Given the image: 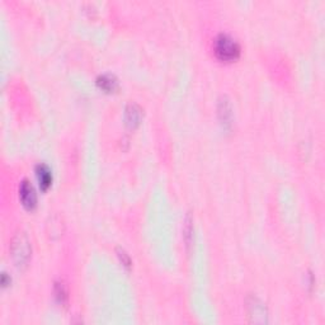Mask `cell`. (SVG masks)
Instances as JSON below:
<instances>
[{
  "instance_id": "obj_1",
  "label": "cell",
  "mask_w": 325,
  "mask_h": 325,
  "mask_svg": "<svg viewBox=\"0 0 325 325\" xmlns=\"http://www.w3.org/2000/svg\"><path fill=\"white\" fill-rule=\"evenodd\" d=\"M214 52L219 60L230 63L240 56V45L227 33H220L214 41Z\"/></svg>"
},
{
  "instance_id": "obj_2",
  "label": "cell",
  "mask_w": 325,
  "mask_h": 325,
  "mask_svg": "<svg viewBox=\"0 0 325 325\" xmlns=\"http://www.w3.org/2000/svg\"><path fill=\"white\" fill-rule=\"evenodd\" d=\"M12 253L17 265H23L28 262L31 257V244L28 238L23 232L18 234L13 239Z\"/></svg>"
},
{
  "instance_id": "obj_3",
  "label": "cell",
  "mask_w": 325,
  "mask_h": 325,
  "mask_svg": "<svg viewBox=\"0 0 325 325\" xmlns=\"http://www.w3.org/2000/svg\"><path fill=\"white\" fill-rule=\"evenodd\" d=\"M19 197L22 204L27 210H33L37 206V194L35 188L28 181H23L19 187Z\"/></svg>"
},
{
  "instance_id": "obj_4",
  "label": "cell",
  "mask_w": 325,
  "mask_h": 325,
  "mask_svg": "<svg viewBox=\"0 0 325 325\" xmlns=\"http://www.w3.org/2000/svg\"><path fill=\"white\" fill-rule=\"evenodd\" d=\"M36 175H37L40 187L46 191L52 183V171L46 164H38L36 166Z\"/></svg>"
},
{
  "instance_id": "obj_5",
  "label": "cell",
  "mask_w": 325,
  "mask_h": 325,
  "mask_svg": "<svg viewBox=\"0 0 325 325\" xmlns=\"http://www.w3.org/2000/svg\"><path fill=\"white\" fill-rule=\"evenodd\" d=\"M125 120L129 127H136L141 120V108L135 103L129 104L126 108V113H125Z\"/></svg>"
},
{
  "instance_id": "obj_6",
  "label": "cell",
  "mask_w": 325,
  "mask_h": 325,
  "mask_svg": "<svg viewBox=\"0 0 325 325\" xmlns=\"http://www.w3.org/2000/svg\"><path fill=\"white\" fill-rule=\"evenodd\" d=\"M248 305H249L250 308V316L254 318L253 321H255V323H264L267 313H265V309L264 306H263V304L260 303L258 299H253L252 303H248Z\"/></svg>"
},
{
  "instance_id": "obj_7",
  "label": "cell",
  "mask_w": 325,
  "mask_h": 325,
  "mask_svg": "<svg viewBox=\"0 0 325 325\" xmlns=\"http://www.w3.org/2000/svg\"><path fill=\"white\" fill-rule=\"evenodd\" d=\"M97 84L106 92L116 91L117 86H119V81H117V79L114 78L113 75H111V74H103V75L99 76V78L97 79Z\"/></svg>"
},
{
  "instance_id": "obj_8",
  "label": "cell",
  "mask_w": 325,
  "mask_h": 325,
  "mask_svg": "<svg viewBox=\"0 0 325 325\" xmlns=\"http://www.w3.org/2000/svg\"><path fill=\"white\" fill-rule=\"evenodd\" d=\"M55 293H56V299L60 304H66L68 301V292H66V288L64 286V283H56L55 286Z\"/></svg>"
}]
</instances>
